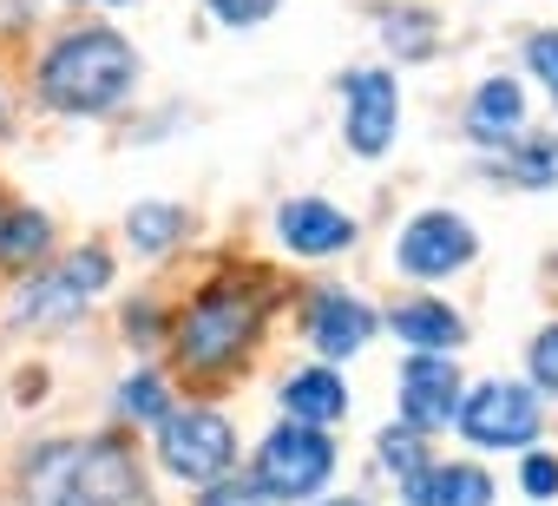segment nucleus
<instances>
[{
  "label": "nucleus",
  "mask_w": 558,
  "mask_h": 506,
  "mask_svg": "<svg viewBox=\"0 0 558 506\" xmlns=\"http://www.w3.org/2000/svg\"><path fill=\"white\" fill-rule=\"evenodd\" d=\"M132 73H138V60H132V47L119 34L80 27V34H66V40L47 47V60H40V99L60 106V112H106V106H119L132 93Z\"/></svg>",
  "instance_id": "obj_1"
},
{
  "label": "nucleus",
  "mask_w": 558,
  "mask_h": 506,
  "mask_svg": "<svg viewBox=\"0 0 558 506\" xmlns=\"http://www.w3.org/2000/svg\"><path fill=\"white\" fill-rule=\"evenodd\" d=\"M138 467L119 441H60L34 460V506H132Z\"/></svg>",
  "instance_id": "obj_2"
},
{
  "label": "nucleus",
  "mask_w": 558,
  "mask_h": 506,
  "mask_svg": "<svg viewBox=\"0 0 558 506\" xmlns=\"http://www.w3.org/2000/svg\"><path fill=\"white\" fill-rule=\"evenodd\" d=\"M250 336H256V303L243 290H210L178 323V362L197 369V375L204 369H223V362H236L250 349Z\"/></svg>",
  "instance_id": "obj_3"
},
{
  "label": "nucleus",
  "mask_w": 558,
  "mask_h": 506,
  "mask_svg": "<svg viewBox=\"0 0 558 506\" xmlns=\"http://www.w3.org/2000/svg\"><path fill=\"white\" fill-rule=\"evenodd\" d=\"M112 277V257L106 250H80V257H66L53 277H27L14 290V323L21 329H53V323H73Z\"/></svg>",
  "instance_id": "obj_4"
},
{
  "label": "nucleus",
  "mask_w": 558,
  "mask_h": 506,
  "mask_svg": "<svg viewBox=\"0 0 558 506\" xmlns=\"http://www.w3.org/2000/svg\"><path fill=\"white\" fill-rule=\"evenodd\" d=\"M329 467H336L329 434L290 421V427H276V434L263 441V454H256V486H263L269 499H303V493H316V486L329 480Z\"/></svg>",
  "instance_id": "obj_5"
},
{
  "label": "nucleus",
  "mask_w": 558,
  "mask_h": 506,
  "mask_svg": "<svg viewBox=\"0 0 558 506\" xmlns=\"http://www.w3.org/2000/svg\"><path fill=\"white\" fill-rule=\"evenodd\" d=\"M158 454H165V467H171L178 480H217V473L230 467V454H236V434H230L223 414L191 408V414H171V421H165Z\"/></svg>",
  "instance_id": "obj_6"
},
{
  "label": "nucleus",
  "mask_w": 558,
  "mask_h": 506,
  "mask_svg": "<svg viewBox=\"0 0 558 506\" xmlns=\"http://www.w3.org/2000/svg\"><path fill=\"white\" fill-rule=\"evenodd\" d=\"M460 434L480 447H525L538 434V401L512 382H480L473 401L460 408Z\"/></svg>",
  "instance_id": "obj_7"
},
{
  "label": "nucleus",
  "mask_w": 558,
  "mask_h": 506,
  "mask_svg": "<svg viewBox=\"0 0 558 506\" xmlns=\"http://www.w3.org/2000/svg\"><path fill=\"white\" fill-rule=\"evenodd\" d=\"M473 250H480V243H473V230H466L453 210H427V217H414V224L401 230L395 257H401L408 277H453Z\"/></svg>",
  "instance_id": "obj_8"
},
{
  "label": "nucleus",
  "mask_w": 558,
  "mask_h": 506,
  "mask_svg": "<svg viewBox=\"0 0 558 506\" xmlns=\"http://www.w3.org/2000/svg\"><path fill=\"white\" fill-rule=\"evenodd\" d=\"M342 93H349V145H355L362 158L388 152V138H395V106H401L395 73H381V67H375V73H349Z\"/></svg>",
  "instance_id": "obj_9"
},
{
  "label": "nucleus",
  "mask_w": 558,
  "mask_h": 506,
  "mask_svg": "<svg viewBox=\"0 0 558 506\" xmlns=\"http://www.w3.org/2000/svg\"><path fill=\"white\" fill-rule=\"evenodd\" d=\"M401 414L414 427H447L460 414V375L440 356H414L401 369Z\"/></svg>",
  "instance_id": "obj_10"
},
{
  "label": "nucleus",
  "mask_w": 558,
  "mask_h": 506,
  "mask_svg": "<svg viewBox=\"0 0 558 506\" xmlns=\"http://www.w3.org/2000/svg\"><path fill=\"white\" fill-rule=\"evenodd\" d=\"M368 336H375L368 303H355L349 290H316V297H310V342H316L323 356H355Z\"/></svg>",
  "instance_id": "obj_11"
},
{
  "label": "nucleus",
  "mask_w": 558,
  "mask_h": 506,
  "mask_svg": "<svg viewBox=\"0 0 558 506\" xmlns=\"http://www.w3.org/2000/svg\"><path fill=\"white\" fill-rule=\"evenodd\" d=\"M283 243L303 250V257H329V250L355 243V217L323 197H296V204H283Z\"/></svg>",
  "instance_id": "obj_12"
},
{
  "label": "nucleus",
  "mask_w": 558,
  "mask_h": 506,
  "mask_svg": "<svg viewBox=\"0 0 558 506\" xmlns=\"http://www.w3.org/2000/svg\"><path fill=\"white\" fill-rule=\"evenodd\" d=\"M466 132L480 138V145H519V132H525V93H519V80H486L473 99H466Z\"/></svg>",
  "instance_id": "obj_13"
},
{
  "label": "nucleus",
  "mask_w": 558,
  "mask_h": 506,
  "mask_svg": "<svg viewBox=\"0 0 558 506\" xmlns=\"http://www.w3.org/2000/svg\"><path fill=\"white\" fill-rule=\"evenodd\" d=\"M408 506H486L493 499V480L480 467H427L414 480H401Z\"/></svg>",
  "instance_id": "obj_14"
},
{
  "label": "nucleus",
  "mask_w": 558,
  "mask_h": 506,
  "mask_svg": "<svg viewBox=\"0 0 558 506\" xmlns=\"http://www.w3.org/2000/svg\"><path fill=\"white\" fill-rule=\"evenodd\" d=\"M283 401H290V414H296L303 427H323V421H336V414L349 408V388H342L329 369H303V375L283 382Z\"/></svg>",
  "instance_id": "obj_15"
},
{
  "label": "nucleus",
  "mask_w": 558,
  "mask_h": 506,
  "mask_svg": "<svg viewBox=\"0 0 558 506\" xmlns=\"http://www.w3.org/2000/svg\"><path fill=\"white\" fill-rule=\"evenodd\" d=\"M388 323H395V336H401L408 349H427V356H434V349H453V342L466 336L447 303H401Z\"/></svg>",
  "instance_id": "obj_16"
},
{
  "label": "nucleus",
  "mask_w": 558,
  "mask_h": 506,
  "mask_svg": "<svg viewBox=\"0 0 558 506\" xmlns=\"http://www.w3.org/2000/svg\"><path fill=\"white\" fill-rule=\"evenodd\" d=\"M53 243V230H47V217L40 210H14V217H0V264H34L40 250Z\"/></svg>",
  "instance_id": "obj_17"
},
{
  "label": "nucleus",
  "mask_w": 558,
  "mask_h": 506,
  "mask_svg": "<svg viewBox=\"0 0 558 506\" xmlns=\"http://www.w3.org/2000/svg\"><path fill=\"white\" fill-rule=\"evenodd\" d=\"M506 178H519V184H532V191L558 184V138H532V145H512V171H506Z\"/></svg>",
  "instance_id": "obj_18"
},
{
  "label": "nucleus",
  "mask_w": 558,
  "mask_h": 506,
  "mask_svg": "<svg viewBox=\"0 0 558 506\" xmlns=\"http://www.w3.org/2000/svg\"><path fill=\"white\" fill-rule=\"evenodd\" d=\"M178 230H184V210L178 204H138L132 210V243L138 250H165Z\"/></svg>",
  "instance_id": "obj_19"
},
{
  "label": "nucleus",
  "mask_w": 558,
  "mask_h": 506,
  "mask_svg": "<svg viewBox=\"0 0 558 506\" xmlns=\"http://www.w3.org/2000/svg\"><path fill=\"white\" fill-rule=\"evenodd\" d=\"M381 34H388V47L408 53V60H421V53L434 47V21H427V14H408V8H395V14L381 21Z\"/></svg>",
  "instance_id": "obj_20"
},
{
  "label": "nucleus",
  "mask_w": 558,
  "mask_h": 506,
  "mask_svg": "<svg viewBox=\"0 0 558 506\" xmlns=\"http://www.w3.org/2000/svg\"><path fill=\"white\" fill-rule=\"evenodd\" d=\"M119 401H125L132 421H171V414H165V388H158V375H132Z\"/></svg>",
  "instance_id": "obj_21"
},
{
  "label": "nucleus",
  "mask_w": 558,
  "mask_h": 506,
  "mask_svg": "<svg viewBox=\"0 0 558 506\" xmlns=\"http://www.w3.org/2000/svg\"><path fill=\"white\" fill-rule=\"evenodd\" d=\"M381 460H388L401 480L427 473V460H421V434H408V427H388V434H381Z\"/></svg>",
  "instance_id": "obj_22"
},
{
  "label": "nucleus",
  "mask_w": 558,
  "mask_h": 506,
  "mask_svg": "<svg viewBox=\"0 0 558 506\" xmlns=\"http://www.w3.org/2000/svg\"><path fill=\"white\" fill-rule=\"evenodd\" d=\"M525 67H532V73L545 80V93L558 99V34H532V40H525Z\"/></svg>",
  "instance_id": "obj_23"
},
{
  "label": "nucleus",
  "mask_w": 558,
  "mask_h": 506,
  "mask_svg": "<svg viewBox=\"0 0 558 506\" xmlns=\"http://www.w3.org/2000/svg\"><path fill=\"white\" fill-rule=\"evenodd\" d=\"M532 382H545L558 395V323L538 329V342H532Z\"/></svg>",
  "instance_id": "obj_24"
},
{
  "label": "nucleus",
  "mask_w": 558,
  "mask_h": 506,
  "mask_svg": "<svg viewBox=\"0 0 558 506\" xmlns=\"http://www.w3.org/2000/svg\"><path fill=\"white\" fill-rule=\"evenodd\" d=\"M210 14L230 21V27H256V21L276 14V0H210Z\"/></svg>",
  "instance_id": "obj_25"
},
{
  "label": "nucleus",
  "mask_w": 558,
  "mask_h": 506,
  "mask_svg": "<svg viewBox=\"0 0 558 506\" xmlns=\"http://www.w3.org/2000/svg\"><path fill=\"white\" fill-rule=\"evenodd\" d=\"M519 486H525L532 499H551V493H558V460H551V454H532L525 473H519Z\"/></svg>",
  "instance_id": "obj_26"
},
{
  "label": "nucleus",
  "mask_w": 558,
  "mask_h": 506,
  "mask_svg": "<svg viewBox=\"0 0 558 506\" xmlns=\"http://www.w3.org/2000/svg\"><path fill=\"white\" fill-rule=\"evenodd\" d=\"M329 506H355V499H329Z\"/></svg>",
  "instance_id": "obj_27"
}]
</instances>
